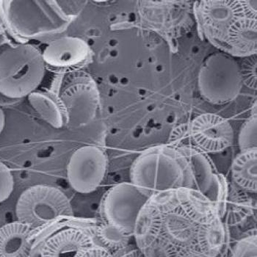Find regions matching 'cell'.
I'll return each instance as SVG.
<instances>
[{
	"instance_id": "obj_10",
	"label": "cell",
	"mask_w": 257,
	"mask_h": 257,
	"mask_svg": "<svg viewBox=\"0 0 257 257\" xmlns=\"http://www.w3.org/2000/svg\"><path fill=\"white\" fill-rule=\"evenodd\" d=\"M149 199L131 182L109 189L100 204L102 221L112 223L133 234L140 212Z\"/></svg>"
},
{
	"instance_id": "obj_3",
	"label": "cell",
	"mask_w": 257,
	"mask_h": 257,
	"mask_svg": "<svg viewBox=\"0 0 257 257\" xmlns=\"http://www.w3.org/2000/svg\"><path fill=\"white\" fill-rule=\"evenodd\" d=\"M71 20L57 1H0V22L22 44L64 32Z\"/></svg>"
},
{
	"instance_id": "obj_2",
	"label": "cell",
	"mask_w": 257,
	"mask_h": 257,
	"mask_svg": "<svg viewBox=\"0 0 257 257\" xmlns=\"http://www.w3.org/2000/svg\"><path fill=\"white\" fill-rule=\"evenodd\" d=\"M130 182L149 198L155 193L182 188L196 190L190 160L182 146L151 147L135 160Z\"/></svg>"
},
{
	"instance_id": "obj_24",
	"label": "cell",
	"mask_w": 257,
	"mask_h": 257,
	"mask_svg": "<svg viewBox=\"0 0 257 257\" xmlns=\"http://www.w3.org/2000/svg\"><path fill=\"white\" fill-rule=\"evenodd\" d=\"M80 257H114L109 253L107 250L101 248V247L95 246H92L88 248V250H85L82 256Z\"/></svg>"
},
{
	"instance_id": "obj_19",
	"label": "cell",
	"mask_w": 257,
	"mask_h": 257,
	"mask_svg": "<svg viewBox=\"0 0 257 257\" xmlns=\"http://www.w3.org/2000/svg\"><path fill=\"white\" fill-rule=\"evenodd\" d=\"M254 207L250 194L238 190L230 183L226 212L223 219L228 227H236L245 224L253 216Z\"/></svg>"
},
{
	"instance_id": "obj_9",
	"label": "cell",
	"mask_w": 257,
	"mask_h": 257,
	"mask_svg": "<svg viewBox=\"0 0 257 257\" xmlns=\"http://www.w3.org/2000/svg\"><path fill=\"white\" fill-rule=\"evenodd\" d=\"M58 96L66 109L68 124H86L95 118L99 110V89L94 79L87 73L79 71L67 74Z\"/></svg>"
},
{
	"instance_id": "obj_13",
	"label": "cell",
	"mask_w": 257,
	"mask_h": 257,
	"mask_svg": "<svg viewBox=\"0 0 257 257\" xmlns=\"http://www.w3.org/2000/svg\"><path fill=\"white\" fill-rule=\"evenodd\" d=\"M93 245L87 228H69L49 237L41 245L39 257H80Z\"/></svg>"
},
{
	"instance_id": "obj_17",
	"label": "cell",
	"mask_w": 257,
	"mask_h": 257,
	"mask_svg": "<svg viewBox=\"0 0 257 257\" xmlns=\"http://www.w3.org/2000/svg\"><path fill=\"white\" fill-rule=\"evenodd\" d=\"M231 185L248 194H256L257 149L240 151L231 167Z\"/></svg>"
},
{
	"instance_id": "obj_27",
	"label": "cell",
	"mask_w": 257,
	"mask_h": 257,
	"mask_svg": "<svg viewBox=\"0 0 257 257\" xmlns=\"http://www.w3.org/2000/svg\"><path fill=\"white\" fill-rule=\"evenodd\" d=\"M2 36V25L1 22H0V39H1Z\"/></svg>"
},
{
	"instance_id": "obj_11",
	"label": "cell",
	"mask_w": 257,
	"mask_h": 257,
	"mask_svg": "<svg viewBox=\"0 0 257 257\" xmlns=\"http://www.w3.org/2000/svg\"><path fill=\"white\" fill-rule=\"evenodd\" d=\"M107 170L105 152L96 146H85L76 150L67 166L71 188L82 194H89L102 183Z\"/></svg>"
},
{
	"instance_id": "obj_6",
	"label": "cell",
	"mask_w": 257,
	"mask_h": 257,
	"mask_svg": "<svg viewBox=\"0 0 257 257\" xmlns=\"http://www.w3.org/2000/svg\"><path fill=\"white\" fill-rule=\"evenodd\" d=\"M242 85L240 66L227 54H212L200 68L198 89L201 96L210 104L222 105L234 101Z\"/></svg>"
},
{
	"instance_id": "obj_18",
	"label": "cell",
	"mask_w": 257,
	"mask_h": 257,
	"mask_svg": "<svg viewBox=\"0 0 257 257\" xmlns=\"http://www.w3.org/2000/svg\"><path fill=\"white\" fill-rule=\"evenodd\" d=\"M93 245L108 251L114 257L127 248L133 235L112 223L102 221L87 228Z\"/></svg>"
},
{
	"instance_id": "obj_12",
	"label": "cell",
	"mask_w": 257,
	"mask_h": 257,
	"mask_svg": "<svg viewBox=\"0 0 257 257\" xmlns=\"http://www.w3.org/2000/svg\"><path fill=\"white\" fill-rule=\"evenodd\" d=\"M47 69L60 74H71L89 64L93 51L86 41L74 36H63L50 41L42 52Z\"/></svg>"
},
{
	"instance_id": "obj_14",
	"label": "cell",
	"mask_w": 257,
	"mask_h": 257,
	"mask_svg": "<svg viewBox=\"0 0 257 257\" xmlns=\"http://www.w3.org/2000/svg\"><path fill=\"white\" fill-rule=\"evenodd\" d=\"M196 244L207 257H228L231 249V231L218 215L201 223Z\"/></svg>"
},
{
	"instance_id": "obj_15",
	"label": "cell",
	"mask_w": 257,
	"mask_h": 257,
	"mask_svg": "<svg viewBox=\"0 0 257 257\" xmlns=\"http://www.w3.org/2000/svg\"><path fill=\"white\" fill-rule=\"evenodd\" d=\"M31 228L14 221L0 228V257H31L33 250Z\"/></svg>"
},
{
	"instance_id": "obj_25",
	"label": "cell",
	"mask_w": 257,
	"mask_h": 257,
	"mask_svg": "<svg viewBox=\"0 0 257 257\" xmlns=\"http://www.w3.org/2000/svg\"><path fill=\"white\" fill-rule=\"evenodd\" d=\"M116 257H146L144 256V253L138 249L136 248L132 249V250H128V251L125 252V253H120V255Z\"/></svg>"
},
{
	"instance_id": "obj_22",
	"label": "cell",
	"mask_w": 257,
	"mask_h": 257,
	"mask_svg": "<svg viewBox=\"0 0 257 257\" xmlns=\"http://www.w3.org/2000/svg\"><path fill=\"white\" fill-rule=\"evenodd\" d=\"M14 188V179L10 168L0 161V203L10 197Z\"/></svg>"
},
{
	"instance_id": "obj_8",
	"label": "cell",
	"mask_w": 257,
	"mask_h": 257,
	"mask_svg": "<svg viewBox=\"0 0 257 257\" xmlns=\"http://www.w3.org/2000/svg\"><path fill=\"white\" fill-rule=\"evenodd\" d=\"M234 139V130L227 119L204 113L176 128L170 144L190 146L208 155L221 153L232 145Z\"/></svg>"
},
{
	"instance_id": "obj_1",
	"label": "cell",
	"mask_w": 257,
	"mask_h": 257,
	"mask_svg": "<svg viewBox=\"0 0 257 257\" xmlns=\"http://www.w3.org/2000/svg\"><path fill=\"white\" fill-rule=\"evenodd\" d=\"M256 1L206 0L193 3L199 34L233 58L257 52Z\"/></svg>"
},
{
	"instance_id": "obj_20",
	"label": "cell",
	"mask_w": 257,
	"mask_h": 257,
	"mask_svg": "<svg viewBox=\"0 0 257 257\" xmlns=\"http://www.w3.org/2000/svg\"><path fill=\"white\" fill-rule=\"evenodd\" d=\"M257 115L256 112L244 122L238 136V145L239 150L246 151L257 149Z\"/></svg>"
},
{
	"instance_id": "obj_7",
	"label": "cell",
	"mask_w": 257,
	"mask_h": 257,
	"mask_svg": "<svg viewBox=\"0 0 257 257\" xmlns=\"http://www.w3.org/2000/svg\"><path fill=\"white\" fill-rule=\"evenodd\" d=\"M192 2H139L140 23L143 28L155 32L163 38L170 47H175L176 41L182 37L194 24Z\"/></svg>"
},
{
	"instance_id": "obj_16",
	"label": "cell",
	"mask_w": 257,
	"mask_h": 257,
	"mask_svg": "<svg viewBox=\"0 0 257 257\" xmlns=\"http://www.w3.org/2000/svg\"><path fill=\"white\" fill-rule=\"evenodd\" d=\"M28 98L32 107L50 126L60 128L69 123L66 109L58 93L38 88L30 93Z\"/></svg>"
},
{
	"instance_id": "obj_4",
	"label": "cell",
	"mask_w": 257,
	"mask_h": 257,
	"mask_svg": "<svg viewBox=\"0 0 257 257\" xmlns=\"http://www.w3.org/2000/svg\"><path fill=\"white\" fill-rule=\"evenodd\" d=\"M42 52L22 44L0 52V93L9 99L28 97L39 88L46 74Z\"/></svg>"
},
{
	"instance_id": "obj_5",
	"label": "cell",
	"mask_w": 257,
	"mask_h": 257,
	"mask_svg": "<svg viewBox=\"0 0 257 257\" xmlns=\"http://www.w3.org/2000/svg\"><path fill=\"white\" fill-rule=\"evenodd\" d=\"M16 213L19 221L29 226L33 231L74 215L69 198L63 192L43 185H35L22 193Z\"/></svg>"
},
{
	"instance_id": "obj_26",
	"label": "cell",
	"mask_w": 257,
	"mask_h": 257,
	"mask_svg": "<svg viewBox=\"0 0 257 257\" xmlns=\"http://www.w3.org/2000/svg\"><path fill=\"white\" fill-rule=\"evenodd\" d=\"M5 126H6V115L3 109L0 107V134L3 133Z\"/></svg>"
},
{
	"instance_id": "obj_23",
	"label": "cell",
	"mask_w": 257,
	"mask_h": 257,
	"mask_svg": "<svg viewBox=\"0 0 257 257\" xmlns=\"http://www.w3.org/2000/svg\"><path fill=\"white\" fill-rule=\"evenodd\" d=\"M175 257H207L198 248V245L184 247L177 250Z\"/></svg>"
},
{
	"instance_id": "obj_21",
	"label": "cell",
	"mask_w": 257,
	"mask_h": 257,
	"mask_svg": "<svg viewBox=\"0 0 257 257\" xmlns=\"http://www.w3.org/2000/svg\"><path fill=\"white\" fill-rule=\"evenodd\" d=\"M228 257H257L256 230L251 229L238 239L230 249Z\"/></svg>"
}]
</instances>
